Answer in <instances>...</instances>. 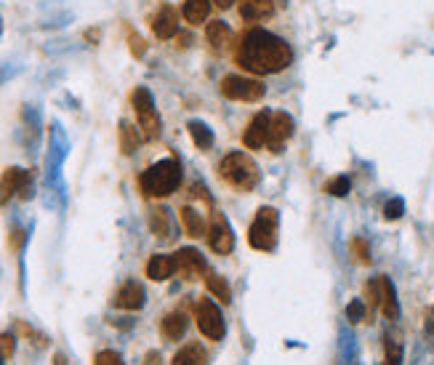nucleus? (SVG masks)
Here are the masks:
<instances>
[{
    "instance_id": "obj_1",
    "label": "nucleus",
    "mask_w": 434,
    "mask_h": 365,
    "mask_svg": "<svg viewBox=\"0 0 434 365\" xmlns=\"http://www.w3.org/2000/svg\"><path fill=\"white\" fill-rule=\"evenodd\" d=\"M235 59L248 73L275 75L283 73L293 61V51L283 37L272 35L266 30H248L235 51Z\"/></svg>"
},
{
    "instance_id": "obj_2",
    "label": "nucleus",
    "mask_w": 434,
    "mask_h": 365,
    "mask_svg": "<svg viewBox=\"0 0 434 365\" xmlns=\"http://www.w3.org/2000/svg\"><path fill=\"white\" fill-rule=\"evenodd\" d=\"M181 166L173 158L157 160L139 176V187L147 197H168L179 190Z\"/></svg>"
},
{
    "instance_id": "obj_3",
    "label": "nucleus",
    "mask_w": 434,
    "mask_h": 365,
    "mask_svg": "<svg viewBox=\"0 0 434 365\" xmlns=\"http://www.w3.org/2000/svg\"><path fill=\"white\" fill-rule=\"evenodd\" d=\"M218 173H221V179L230 184V187H235L237 192H251V190L259 187V179H261L256 160L248 158V155H242V152H232V155H227V158L221 160Z\"/></svg>"
},
{
    "instance_id": "obj_4",
    "label": "nucleus",
    "mask_w": 434,
    "mask_h": 365,
    "mask_svg": "<svg viewBox=\"0 0 434 365\" xmlns=\"http://www.w3.org/2000/svg\"><path fill=\"white\" fill-rule=\"evenodd\" d=\"M131 104L136 110V118H139V131H142V139L152 142L160 136V115L155 110V99L149 94V88L139 85L131 94Z\"/></svg>"
},
{
    "instance_id": "obj_5",
    "label": "nucleus",
    "mask_w": 434,
    "mask_h": 365,
    "mask_svg": "<svg viewBox=\"0 0 434 365\" xmlns=\"http://www.w3.org/2000/svg\"><path fill=\"white\" fill-rule=\"evenodd\" d=\"M248 243L256 251H272L278 245V211L275 208H259L254 224L248 230Z\"/></svg>"
},
{
    "instance_id": "obj_6",
    "label": "nucleus",
    "mask_w": 434,
    "mask_h": 365,
    "mask_svg": "<svg viewBox=\"0 0 434 365\" xmlns=\"http://www.w3.org/2000/svg\"><path fill=\"white\" fill-rule=\"evenodd\" d=\"M221 97L232 99V101H259L264 97V83L256 78H245V75H227L221 80Z\"/></svg>"
},
{
    "instance_id": "obj_7",
    "label": "nucleus",
    "mask_w": 434,
    "mask_h": 365,
    "mask_svg": "<svg viewBox=\"0 0 434 365\" xmlns=\"http://www.w3.org/2000/svg\"><path fill=\"white\" fill-rule=\"evenodd\" d=\"M194 320H197V328H200L205 339H224V317H221V309L216 307L213 299H200L194 304Z\"/></svg>"
},
{
    "instance_id": "obj_8",
    "label": "nucleus",
    "mask_w": 434,
    "mask_h": 365,
    "mask_svg": "<svg viewBox=\"0 0 434 365\" xmlns=\"http://www.w3.org/2000/svg\"><path fill=\"white\" fill-rule=\"evenodd\" d=\"M205 237H208V245L221 256L232 254V248H235V235H232L230 221L224 219L221 214H213V219L205 230Z\"/></svg>"
},
{
    "instance_id": "obj_9",
    "label": "nucleus",
    "mask_w": 434,
    "mask_h": 365,
    "mask_svg": "<svg viewBox=\"0 0 434 365\" xmlns=\"http://www.w3.org/2000/svg\"><path fill=\"white\" fill-rule=\"evenodd\" d=\"M30 197V171L25 168H6L0 176V203H8L13 195Z\"/></svg>"
},
{
    "instance_id": "obj_10",
    "label": "nucleus",
    "mask_w": 434,
    "mask_h": 365,
    "mask_svg": "<svg viewBox=\"0 0 434 365\" xmlns=\"http://www.w3.org/2000/svg\"><path fill=\"white\" fill-rule=\"evenodd\" d=\"M173 259H176V272L184 280H200L205 275V269H208L205 256L197 248H179L173 254Z\"/></svg>"
},
{
    "instance_id": "obj_11",
    "label": "nucleus",
    "mask_w": 434,
    "mask_h": 365,
    "mask_svg": "<svg viewBox=\"0 0 434 365\" xmlns=\"http://www.w3.org/2000/svg\"><path fill=\"white\" fill-rule=\"evenodd\" d=\"M290 136H293V118L288 112H275L272 120H269V142H266V147L272 152H280Z\"/></svg>"
},
{
    "instance_id": "obj_12",
    "label": "nucleus",
    "mask_w": 434,
    "mask_h": 365,
    "mask_svg": "<svg viewBox=\"0 0 434 365\" xmlns=\"http://www.w3.org/2000/svg\"><path fill=\"white\" fill-rule=\"evenodd\" d=\"M269 120H272L269 112H259L254 120L248 123V128L242 134V144L248 147V149H261V147H266V142H269Z\"/></svg>"
},
{
    "instance_id": "obj_13",
    "label": "nucleus",
    "mask_w": 434,
    "mask_h": 365,
    "mask_svg": "<svg viewBox=\"0 0 434 365\" xmlns=\"http://www.w3.org/2000/svg\"><path fill=\"white\" fill-rule=\"evenodd\" d=\"M144 299H147L144 285L136 280H128V283H123L120 288H118V293H115V307L128 309V312H136V309L144 307Z\"/></svg>"
},
{
    "instance_id": "obj_14",
    "label": "nucleus",
    "mask_w": 434,
    "mask_h": 365,
    "mask_svg": "<svg viewBox=\"0 0 434 365\" xmlns=\"http://www.w3.org/2000/svg\"><path fill=\"white\" fill-rule=\"evenodd\" d=\"M152 32L160 40H170V37L179 32V13L173 6H160L157 13L152 16Z\"/></svg>"
},
{
    "instance_id": "obj_15",
    "label": "nucleus",
    "mask_w": 434,
    "mask_h": 365,
    "mask_svg": "<svg viewBox=\"0 0 434 365\" xmlns=\"http://www.w3.org/2000/svg\"><path fill=\"white\" fill-rule=\"evenodd\" d=\"M376 293H378V307H381V312H384L386 320H397L399 315V304H397V293H395V285L389 278H376Z\"/></svg>"
},
{
    "instance_id": "obj_16",
    "label": "nucleus",
    "mask_w": 434,
    "mask_h": 365,
    "mask_svg": "<svg viewBox=\"0 0 434 365\" xmlns=\"http://www.w3.org/2000/svg\"><path fill=\"white\" fill-rule=\"evenodd\" d=\"M173 272H176V259L173 256H166V254H155L149 259V264H147V278L155 283H163L173 278Z\"/></svg>"
},
{
    "instance_id": "obj_17",
    "label": "nucleus",
    "mask_w": 434,
    "mask_h": 365,
    "mask_svg": "<svg viewBox=\"0 0 434 365\" xmlns=\"http://www.w3.org/2000/svg\"><path fill=\"white\" fill-rule=\"evenodd\" d=\"M160 333L168 341L184 339V333H187V315L184 312H170V315H166L163 323H160Z\"/></svg>"
},
{
    "instance_id": "obj_18",
    "label": "nucleus",
    "mask_w": 434,
    "mask_h": 365,
    "mask_svg": "<svg viewBox=\"0 0 434 365\" xmlns=\"http://www.w3.org/2000/svg\"><path fill=\"white\" fill-rule=\"evenodd\" d=\"M240 13H242V19H248V22L266 19V16L275 13V3H272V0H242Z\"/></svg>"
},
{
    "instance_id": "obj_19",
    "label": "nucleus",
    "mask_w": 434,
    "mask_h": 365,
    "mask_svg": "<svg viewBox=\"0 0 434 365\" xmlns=\"http://www.w3.org/2000/svg\"><path fill=\"white\" fill-rule=\"evenodd\" d=\"M205 37L213 51H224L232 43V30L227 27V22H211L205 27Z\"/></svg>"
},
{
    "instance_id": "obj_20",
    "label": "nucleus",
    "mask_w": 434,
    "mask_h": 365,
    "mask_svg": "<svg viewBox=\"0 0 434 365\" xmlns=\"http://www.w3.org/2000/svg\"><path fill=\"white\" fill-rule=\"evenodd\" d=\"M179 216H181V227H184V232L190 235V237H205V221H203V216L194 211L192 206H184L179 211Z\"/></svg>"
},
{
    "instance_id": "obj_21",
    "label": "nucleus",
    "mask_w": 434,
    "mask_h": 365,
    "mask_svg": "<svg viewBox=\"0 0 434 365\" xmlns=\"http://www.w3.org/2000/svg\"><path fill=\"white\" fill-rule=\"evenodd\" d=\"M208 363V354L200 344H184L179 352L173 354V363L170 365H205Z\"/></svg>"
},
{
    "instance_id": "obj_22",
    "label": "nucleus",
    "mask_w": 434,
    "mask_h": 365,
    "mask_svg": "<svg viewBox=\"0 0 434 365\" xmlns=\"http://www.w3.org/2000/svg\"><path fill=\"white\" fill-rule=\"evenodd\" d=\"M211 13V0H184V19L190 25H205Z\"/></svg>"
},
{
    "instance_id": "obj_23",
    "label": "nucleus",
    "mask_w": 434,
    "mask_h": 365,
    "mask_svg": "<svg viewBox=\"0 0 434 365\" xmlns=\"http://www.w3.org/2000/svg\"><path fill=\"white\" fill-rule=\"evenodd\" d=\"M118 136H120V152L123 155H133V152H136V147H139V142H142V131H136L128 120H120Z\"/></svg>"
},
{
    "instance_id": "obj_24",
    "label": "nucleus",
    "mask_w": 434,
    "mask_h": 365,
    "mask_svg": "<svg viewBox=\"0 0 434 365\" xmlns=\"http://www.w3.org/2000/svg\"><path fill=\"white\" fill-rule=\"evenodd\" d=\"M205 285H208V293H211L216 302H221V304H230V302H232L230 285H227V280H224L221 275H216V272H208V278H205Z\"/></svg>"
},
{
    "instance_id": "obj_25",
    "label": "nucleus",
    "mask_w": 434,
    "mask_h": 365,
    "mask_svg": "<svg viewBox=\"0 0 434 365\" xmlns=\"http://www.w3.org/2000/svg\"><path fill=\"white\" fill-rule=\"evenodd\" d=\"M190 136H192V142L197 149H211L213 147V131L205 125L203 120H192L190 123Z\"/></svg>"
},
{
    "instance_id": "obj_26",
    "label": "nucleus",
    "mask_w": 434,
    "mask_h": 365,
    "mask_svg": "<svg viewBox=\"0 0 434 365\" xmlns=\"http://www.w3.org/2000/svg\"><path fill=\"white\" fill-rule=\"evenodd\" d=\"M149 224H152V232H155L157 237H170V232H173V224H170V214L166 208H157L152 211V216H149Z\"/></svg>"
},
{
    "instance_id": "obj_27",
    "label": "nucleus",
    "mask_w": 434,
    "mask_h": 365,
    "mask_svg": "<svg viewBox=\"0 0 434 365\" xmlns=\"http://www.w3.org/2000/svg\"><path fill=\"white\" fill-rule=\"evenodd\" d=\"M349 179L347 176H336V179H330V182L326 184V192L333 197H344L347 192H349Z\"/></svg>"
},
{
    "instance_id": "obj_28",
    "label": "nucleus",
    "mask_w": 434,
    "mask_h": 365,
    "mask_svg": "<svg viewBox=\"0 0 434 365\" xmlns=\"http://www.w3.org/2000/svg\"><path fill=\"white\" fill-rule=\"evenodd\" d=\"M352 254L357 256V261H362V264H371V245H368L365 237H354L352 240Z\"/></svg>"
},
{
    "instance_id": "obj_29",
    "label": "nucleus",
    "mask_w": 434,
    "mask_h": 365,
    "mask_svg": "<svg viewBox=\"0 0 434 365\" xmlns=\"http://www.w3.org/2000/svg\"><path fill=\"white\" fill-rule=\"evenodd\" d=\"M384 347H386V360L384 363L389 365H399V357H402V349H399V344L392 336H386L384 339Z\"/></svg>"
},
{
    "instance_id": "obj_30",
    "label": "nucleus",
    "mask_w": 434,
    "mask_h": 365,
    "mask_svg": "<svg viewBox=\"0 0 434 365\" xmlns=\"http://www.w3.org/2000/svg\"><path fill=\"white\" fill-rule=\"evenodd\" d=\"M402 214H405V203H402L399 197H392V200L384 206V219H389V221L399 219Z\"/></svg>"
},
{
    "instance_id": "obj_31",
    "label": "nucleus",
    "mask_w": 434,
    "mask_h": 365,
    "mask_svg": "<svg viewBox=\"0 0 434 365\" xmlns=\"http://www.w3.org/2000/svg\"><path fill=\"white\" fill-rule=\"evenodd\" d=\"M128 49H131V54L136 59H142L147 54V40L139 32H128Z\"/></svg>"
},
{
    "instance_id": "obj_32",
    "label": "nucleus",
    "mask_w": 434,
    "mask_h": 365,
    "mask_svg": "<svg viewBox=\"0 0 434 365\" xmlns=\"http://www.w3.org/2000/svg\"><path fill=\"white\" fill-rule=\"evenodd\" d=\"M347 317H349V323H362L365 320V304H362L360 299H354L347 304Z\"/></svg>"
},
{
    "instance_id": "obj_33",
    "label": "nucleus",
    "mask_w": 434,
    "mask_h": 365,
    "mask_svg": "<svg viewBox=\"0 0 434 365\" xmlns=\"http://www.w3.org/2000/svg\"><path fill=\"white\" fill-rule=\"evenodd\" d=\"M16 349V339L11 333H0V360H8Z\"/></svg>"
},
{
    "instance_id": "obj_34",
    "label": "nucleus",
    "mask_w": 434,
    "mask_h": 365,
    "mask_svg": "<svg viewBox=\"0 0 434 365\" xmlns=\"http://www.w3.org/2000/svg\"><path fill=\"white\" fill-rule=\"evenodd\" d=\"M94 365H125V363H123V357L118 352H112V349H104V352L97 354Z\"/></svg>"
},
{
    "instance_id": "obj_35",
    "label": "nucleus",
    "mask_w": 434,
    "mask_h": 365,
    "mask_svg": "<svg viewBox=\"0 0 434 365\" xmlns=\"http://www.w3.org/2000/svg\"><path fill=\"white\" fill-rule=\"evenodd\" d=\"M99 37H101V32H99V30H88V32H85V40H91V43H97Z\"/></svg>"
},
{
    "instance_id": "obj_36",
    "label": "nucleus",
    "mask_w": 434,
    "mask_h": 365,
    "mask_svg": "<svg viewBox=\"0 0 434 365\" xmlns=\"http://www.w3.org/2000/svg\"><path fill=\"white\" fill-rule=\"evenodd\" d=\"M144 365H160V354L152 352V354H149V357H147V363H144Z\"/></svg>"
},
{
    "instance_id": "obj_37",
    "label": "nucleus",
    "mask_w": 434,
    "mask_h": 365,
    "mask_svg": "<svg viewBox=\"0 0 434 365\" xmlns=\"http://www.w3.org/2000/svg\"><path fill=\"white\" fill-rule=\"evenodd\" d=\"M213 3H216L218 8H230L232 3H235V0H213Z\"/></svg>"
},
{
    "instance_id": "obj_38",
    "label": "nucleus",
    "mask_w": 434,
    "mask_h": 365,
    "mask_svg": "<svg viewBox=\"0 0 434 365\" xmlns=\"http://www.w3.org/2000/svg\"><path fill=\"white\" fill-rule=\"evenodd\" d=\"M54 365H67V360H64V354H54Z\"/></svg>"
},
{
    "instance_id": "obj_39",
    "label": "nucleus",
    "mask_w": 434,
    "mask_h": 365,
    "mask_svg": "<svg viewBox=\"0 0 434 365\" xmlns=\"http://www.w3.org/2000/svg\"><path fill=\"white\" fill-rule=\"evenodd\" d=\"M384 365H389V363H384Z\"/></svg>"
}]
</instances>
